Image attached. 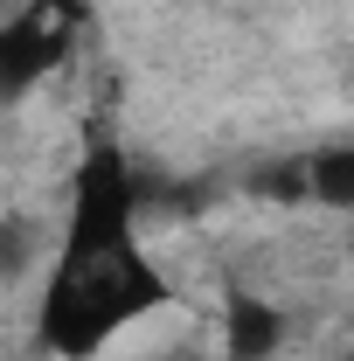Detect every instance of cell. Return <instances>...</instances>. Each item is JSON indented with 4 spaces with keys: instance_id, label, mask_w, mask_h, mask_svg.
I'll use <instances>...</instances> for the list:
<instances>
[{
    "instance_id": "cell-1",
    "label": "cell",
    "mask_w": 354,
    "mask_h": 361,
    "mask_svg": "<svg viewBox=\"0 0 354 361\" xmlns=\"http://www.w3.org/2000/svg\"><path fill=\"white\" fill-rule=\"evenodd\" d=\"M167 299L174 285H167V264L146 250V236L90 257H56L35 306V341L49 361H104L153 313H167Z\"/></svg>"
},
{
    "instance_id": "cell-2",
    "label": "cell",
    "mask_w": 354,
    "mask_h": 361,
    "mask_svg": "<svg viewBox=\"0 0 354 361\" xmlns=\"http://www.w3.org/2000/svg\"><path fill=\"white\" fill-rule=\"evenodd\" d=\"M222 361H278L285 348V306L264 292H222Z\"/></svg>"
},
{
    "instance_id": "cell-3",
    "label": "cell",
    "mask_w": 354,
    "mask_h": 361,
    "mask_svg": "<svg viewBox=\"0 0 354 361\" xmlns=\"http://www.w3.org/2000/svg\"><path fill=\"white\" fill-rule=\"evenodd\" d=\"M306 188H312V202H319V209L354 216V139L326 146V153H312V160H306Z\"/></svg>"
}]
</instances>
